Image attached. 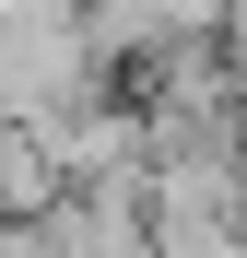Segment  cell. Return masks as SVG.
Wrapping results in <instances>:
<instances>
[{"label": "cell", "mask_w": 247, "mask_h": 258, "mask_svg": "<svg viewBox=\"0 0 247 258\" xmlns=\"http://www.w3.org/2000/svg\"><path fill=\"white\" fill-rule=\"evenodd\" d=\"M82 94H106L82 0H0V117H59Z\"/></svg>", "instance_id": "6da1fadb"}, {"label": "cell", "mask_w": 247, "mask_h": 258, "mask_svg": "<svg viewBox=\"0 0 247 258\" xmlns=\"http://www.w3.org/2000/svg\"><path fill=\"white\" fill-rule=\"evenodd\" d=\"M224 24V0H82V35H94V59H165V47H200V35Z\"/></svg>", "instance_id": "7a4b0ae2"}]
</instances>
